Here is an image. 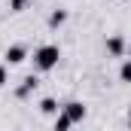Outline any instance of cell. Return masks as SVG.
I'll use <instances>...</instances> for the list:
<instances>
[{
  "label": "cell",
  "mask_w": 131,
  "mask_h": 131,
  "mask_svg": "<svg viewBox=\"0 0 131 131\" xmlns=\"http://www.w3.org/2000/svg\"><path fill=\"white\" fill-rule=\"evenodd\" d=\"M61 61V49L55 46V43H46V46H40V49H34V67L40 70V73H49V70H55Z\"/></svg>",
  "instance_id": "obj_1"
},
{
  "label": "cell",
  "mask_w": 131,
  "mask_h": 131,
  "mask_svg": "<svg viewBox=\"0 0 131 131\" xmlns=\"http://www.w3.org/2000/svg\"><path fill=\"white\" fill-rule=\"evenodd\" d=\"M58 110H61V113H64L67 119H70V122H73V125H76V122H82V119H85V107H82V104H79V101H67L64 107H58Z\"/></svg>",
  "instance_id": "obj_2"
},
{
  "label": "cell",
  "mask_w": 131,
  "mask_h": 131,
  "mask_svg": "<svg viewBox=\"0 0 131 131\" xmlns=\"http://www.w3.org/2000/svg\"><path fill=\"white\" fill-rule=\"evenodd\" d=\"M3 58H6V64H9V67H15V64H21V61H28V49H25L21 43H15V46L6 49Z\"/></svg>",
  "instance_id": "obj_3"
},
{
  "label": "cell",
  "mask_w": 131,
  "mask_h": 131,
  "mask_svg": "<svg viewBox=\"0 0 131 131\" xmlns=\"http://www.w3.org/2000/svg\"><path fill=\"white\" fill-rule=\"evenodd\" d=\"M37 85H40V79H37V76H25V79H21V85L15 89V98H18V101L31 98L34 92H37Z\"/></svg>",
  "instance_id": "obj_4"
},
{
  "label": "cell",
  "mask_w": 131,
  "mask_h": 131,
  "mask_svg": "<svg viewBox=\"0 0 131 131\" xmlns=\"http://www.w3.org/2000/svg\"><path fill=\"white\" fill-rule=\"evenodd\" d=\"M125 49H128V46H125V37L116 34V37L107 40V55H113V58H125Z\"/></svg>",
  "instance_id": "obj_5"
},
{
  "label": "cell",
  "mask_w": 131,
  "mask_h": 131,
  "mask_svg": "<svg viewBox=\"0 0 131 131\" xmlns=\"http://www.w3.org/2000/svg\"><path fill=\"white\" fill-rule=\"evenodd\" d=\"M67 21V9H52L49 12V28H61Z\"/></svg>",
  "instance_id": "obj_6"
},
{
  "label": "cell",
  "mask_w": 131,
  "mask_h": 131,
  "mask_svg": "<svg viewBox=\"0 0 131 131\" xmlns=\"http://www.w3.org/2000/svg\"><path fill=\"white\" fill-rule=\"evenodd\" d=\"M40 113H43V116H55V113H58V101L55 98H43L40 101Z\"/></svg>",
  "instance_id": "obj_7"
},
{
  "label": "cell",
  "mask_w": 131,
  "mask_h": 131,
  "mask_svg": "<svg viewBox=\"0 0 131 131\" xmlns=\"http://www.w3.org/2000/svg\"><path fill=\"white\" fill-rule=\"evenodd\" d=\"M70 125H73V122L67 119L64 113H55V131H67V128H70Z\"/></svg>",
  "instance_id": "obj_8"
},
{
  "label": "cell",
  "mask_w": 131,
  "mask_h": 131,
  "mask_svg": "<svg viewBox=\"0 0 131 131\" xmlns=\"http://www.w3.org/2000/svg\"><path fill=\"white\" fill-rule=\"evenodd\" d=\"M119 79H122V82H131V61H128V58H122V67H119Z\"/></svg>",
  "instance_id": "obj_9"
},
{
  "label": "cell",
  "mask_w": 131,
  "mask_h": 131,
  "mask_svg": "<svg viewBox=\"0 0 131 131\" xmlns=\"http://www.w3.org/2000/svg\"><path fill=\"white\" fill-rule=\"evenodd\" d=\"M28 3H31V0H9V9H12V12H25Z\"/></svg>",
  "instance_id": "obj_10"
},
{
  "label": "cell",
  "mask_w": 131,
  "mask_h": 131,
  "mask_svg": "<svg viewBox=\"0 0 131 131\" xmlns=\"http://www.w3.org/2000/svg\"><path fill=\"white\" fill-rule=\"evenodd\" d=\"M9 82V73H6V64H0V89Z\"/></svg>",
  "instance_id": "obj_11"
},
{
  "label": "cell",
  "mask_w": 131,
  "mask_h": 131,
  "mask_svg": "<svg viewBox=\"0 0 131 131\" xmlns=\"http://www.w3.org/2000/svg\"><path fill=\"white\" fill-rule=\"evenodd\" d=\"M122 3H125V0H122Z\"/></svg>",
  "instance_id": "obj_12"
}]
</instances>
